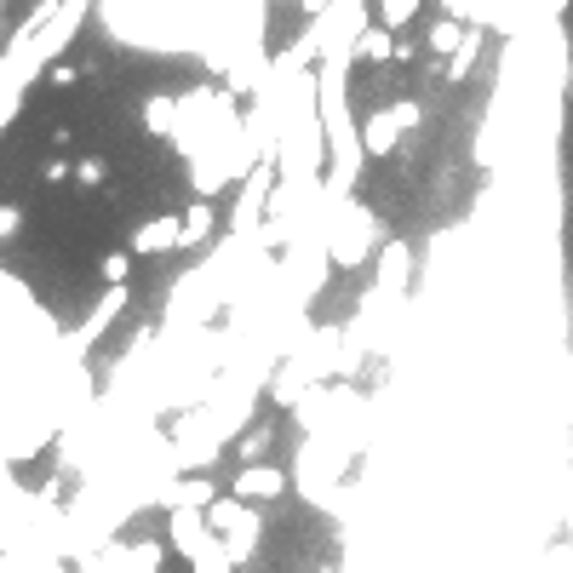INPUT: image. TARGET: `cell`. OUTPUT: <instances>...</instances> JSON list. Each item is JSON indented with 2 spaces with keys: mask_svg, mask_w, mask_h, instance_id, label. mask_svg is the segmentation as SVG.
Returning a JSON list of instances; mask_svg holds the SVG:
<instances>
[{
  "mask_svg": "<svg viewBox=\"0 0 573 573\" xmlns=\"http://www.w3.org/2000/svg\"><path fill=\"white\" fill-rule=\"evenodd\" d=\"M207 522H213V533H218V545L235 556V562H247L253 551H258V516L247 511V499H213L207 504Z\"/></svg>",
  "mask_w": 573,
  "mask_h": 573,
  "instance_id": "cell-1",
  "label": "cell"
},
{
  "mask_svg": "<svg viewBox=\"0 0 573 573\" xmlns=\"http://www.w3.org/2000/svg\"><path fill=\"white\" fill-rule=\"evenodd\" d=\"M419 121V110L413 104H390V110H374L361 121V150L367 155H390L396 144H401V132H408Z\"/></svg>",
  "mask_w": 573,
  "mask_h": 573,
  "instance_id": "cell-2",
  "label": "cell"
},
{
  "mask_svg": "<svg viewBox=\"0 0 573 573\" xmlns=\"http://www.w3.org/2000/svg\"><path fill=\"white\" fill-rule=\"evenodd\" d=\"M173 247H184V218H178V213H161V218H150V224L132 229V253H139V258L173 253Z\"/></svg>",
  "mask_w": 573,
  "mask_h": 573,
  "instance_id": "cell-3",
  "label": "cell"
},
{
  "mask_svg": "<svg viewBox=\"0 0 573 573\" xmlns=\"http://www.w3.org/2000/svg\"><path fill=\"white\" fill-rule=\"evenodd\" d=\"M173 545L201 562L207 551H218V533H213V522H201V516H190V511H173Z\"/></svg>",
  "mask_w": 573,
  "mask_h": 573,
  "instance_id": "cell-4",
  "label": "cell"
},
{
  "mask_svg": "<svg viewBox=\"0 0 573 573\" xmlns=\"http://www.w3.org/2000/svg\"><path fill=\"white\" fill-rule=\"evenodd\" d=\"M350 58H356V63H396V29H385L379 18L367 23V29H356Z\"/></svg>",
  "mask_w": 573,
  "mask_h": 573,
  "instance_id": "cell-5",
  "label": "cell"
},
{
  "mask_svg": "<svg viewBox=\"0 0 573 573\" xmlns=\"http://www.w3.org/2000/svg\"><path fill=\"white\" fill-rule=\"evenodd\" d=\"M282 488H287V477H282L276 464H247L242 477L229 482L235 499H282Z\"/></svg>",
  "mask_w": 573,
  "mask_h": 573,
  "instance_id": "cell-6",
  "label": "cell"
},
{
  "mask_svg": "<svg viewBox=\"0 0 573 573\" xmlns=\"http://www.w3.org/2000/svg\"><path fill=\"white\" fill-rule=\"evenodd\" d=\"M144 126L155 132V139H173V132H178V98H150V104H144Z\"/></svg>",
  "mask_w": 573,
  "mask_h": 573,
  "instance_id": "cell-7",
  "label": "cell"
},
{
  "mask_svg": "<svg viewBox=\"0 0 573 573\" xmlns=\"http://www.w3.org/2000/svg\"><path fill=\"white\" fill-rule=\"evenodd\" d=\"M126 298H132L126 287H110V293H104V305H98V316H86L81 339H98V332H104V327H110V321H115V316L126 310Z\"/></svg>",
  "mask_w": 573,
  "mask_h": 573,
  "instance_id": "cell-8",
  "label": "cell"
},
{
  "mask_svg": "<svg viewBox=\"0 0 573 573\" xmlns=\"http://www.w3.org/2000/svg\"><path fill=\"white\" fill-rule=\"evenodd\" d=\"M477 52H482V35H477V29H464V41H459V52L448 58V70H442V75H448V81H464V75H470V63H477Z\"/></svg>",
  "mask_w": 573,
  "mask_h": 573,
  "instance_id": "cell-9",
  "label": "cell"
},
{
  "mask_svg": "<svg viewBox=\"0 0 573 573\" xmlns=\"http://www.w3.org/2000/svg\"><path fill=\"white\" fill-rule=\"evenodd\" d=\"M207 229H213V201L201 195V201H190V213H184V247H190V242H201Z\"/></svg>",
  "mask_w": 573,
  "mask_h": 573,
  "instance_id": "cell-10",
  "label": "cell"
},
{
  "mask_svg": "<svg viewBox=\"0 0 573 573\" xmlns=\"http://www.w3.org/2000/svg\"><path fill=\"white\" fill-rule=\"evenodd\" d=\"M413 12H419V0H379V23L385 29H408Z\"/></svg>",
  "mask_w": 573,
  "mask_h": 573,
  "instance_id": "cell-11",
  "label": "cell"
},
{
  "mask_svg": "<svg viewBox=\"0 0 573 573\" xmlns=\"http://www.w3.org/2000/svg\"><path fill=\"white\" fill-rule=\"evenodd\" d=\"M459 41H464V29H459L453 18L430 29V52H459Z\"/></svg>",
  "mask_w": 573,
  "mask_h": 573,
  "instance_id": "cell-12",
  "label": "cell"
},
{
  "mask_svg": "<svg viewBox=\"0 0 573 573\" xmlns=\"http://www.w3.org/2000/svg\"><path fill=\"white\" fill-rule=\"evenodd\" d=\"M75 178H81V184H104V178H110V166L98 161V155H86V161H75Z\"/></svg>",
  "mask_w": 573,
  "mask_h": 573,
  "instance_id": "cell-13",
  "label": "cell"
},
{
  "mask_svg": "<svg viewBox=\"0 0 573 573\" xmlns=\"http://www.w3.org/2000/svg\"><path fill=\"white\" fill-rule=\"evenodd\" d=\"M104 276H110V282L121 287V282L132 276V258H126V253H110V258H104Z\"/></svg>",
  "mask_w": 573,
  "mask_h": 573,
  "instance_id": "cell-14",
  "label": "cell"
},
{
  "mask_svg": "<svg viewBox=\"0 0 573 573\" xmlns=\"http://www.w3.org/2000/svg\"><path fill=\"white\" fill-rule=\"evenodd\" d=\"M75 75H81V70H75V63H70V58H58L47 81H52V86H75Z\"/></svg>",
  "mask_w": 573,
  "mask_h": 573,
  "instance_id": "cell-15",
  "label": "cell"
},
{
  "mask_svg": "<svg viewBox=\"0 0 573 573\" xmlns=\"http://www.w3.org/2000/svg\"><path fill=\"white\" fill-rule=\"evenodd\" d=\"M41 173H47V184H63V178H70V173H75V166H70V161H47V166H41Z\"/></svg>",
  "mask_w": 573,
  "mask_h": 573,
  "instance_id": "cell-16",
  "label": "cell"
},
{
  "mask_svg": "<svg viewBox=\"0 0 573 573\" xmlns=\"http://www.w3.org/2000/svg\"><path fill=\"white\" fill-rule=\"evenodd\" d=\"M18 218H23V213H18V207H0V242H7V235H12V229H18Z\"/></svg>",
  "mask_w": 573,
  "mask_h": 573,
  "instance_id": "cell-17",
  "label": "cell"
}]
</instances>
